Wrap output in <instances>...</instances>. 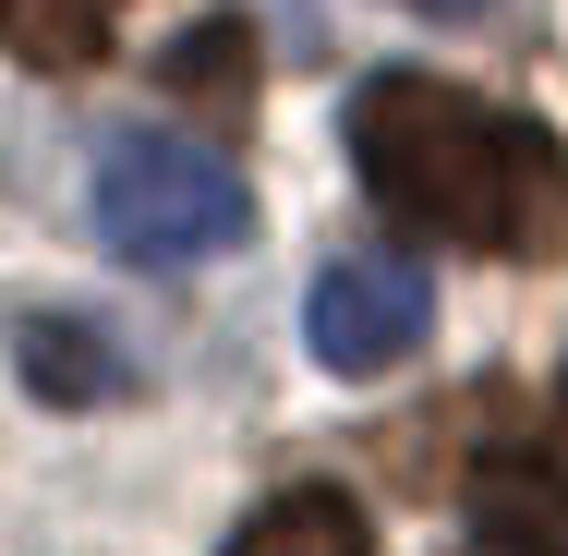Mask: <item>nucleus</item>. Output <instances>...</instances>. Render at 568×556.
I'll use <instances>...</instances> for the list:
<instances>
[{
	"instance_id": "nucleus-1",
	"label": "nucleus",
	"mask_w": 568,
	"mask_h": 556,
	"mask_svg": "<svg viewBox=\"0 0 568 556\" xmlns=\"http://www.w3.org/2000/svg\"><path fill=\"white\" fill-rule=\"evenodd\" d=\"M351 170L387 219L436 230L459 254H557L568 242V145L532 110H496L436 73H375L351 98Z\"/></svg>"
},
{
	"instance_id": "nucleus-2",
	"label": "nucleus",
	"mask_w": 568,
	"mask_h": 556,
	"mask_svg": "<svg viewBox=\"0 0 568 556\" xmlns=\"http://www.w3.org/2000/svg\"><path fill=\"white\" fill-rule=\"evenodd\" d=\"M85 206H98V242L133 254V266H194V254H230L242 242V170H230L206 133H158V121H121L98 133V170H85Z\"/></svg>"
},
{
	"instance_id": "nucleus-3",
	"label": "nucleus",
	"mask_w": 568,
	"mask_h": 556,
	"mask_svg": "<svg viewBox=\"0 0 568 556\" xmlns=\"http://www.w3.org/2000/svg\"><path fill=\"white\" fill-rule=\"evenodd\" d=\"M303 338H315L327 375H399L436 338V279L412 254H339L303 303Z\"/></svg>"
},
{
	"instance_id": "nucleus-4",
	"label": "nucleus",
	"mask_w": 568,
	"mask_h": 556,
	"mask_svg": "<svg viewBox=\"0 0 568 556\" xmlns=\"http://www.w3.org/2000/svg\"><path fill=\"white\" fill-rule=\"evenodd\" d=\"M471 545L568 556V436H496V459L471 472Z\"/></svg>"
},
{
	"instance_id": "nucleus-5",
	"label": "nucleus",
	"mask_w": 568,
	"mask_h": 556,
	"mask_svg": "<svg viewBox=\"0 0 568 556\" xmlns=\"http://www.w3.org/2000/svg\"><path fill=\"white\" fill-rule=\"evenodd\" d=\"M12 363H24V387H37V400H61V412H98V400L133 387L121 338L85 327V315H24V327H12Z\"/></svg>"
},
{
	"instance_id": "nucleus-6",
	"label": "nucleus",
	"mask_w": 568,
	"mask_h": 556,
	"mask_svg": "<svg viewBox=\"0 0 568 556\" xmlns=\"http://www.w3.org/2000/svg\"><path fill=\"white\" fill-rule=\"evenodd\" d=\"M230 556H375V533H363V508L339 484H291L230 533Z\"/></svg>"
},
{
	"instance_id": "nucleus-7",
	"label": "nucleus",
	"mask_w": 568,
	"mask_h": 556,
	"mask_svg": "<svg viewBox=\"0 0 568 556\" xmlns=\"http://www.w3.org/2000/svg\"><path fill=\"white\" fill-rule=\"evenodd\" d=\"M158 85H170L182 110H206V121H242V98H254V37H242V24L170 37V49H158Z\"/></svg>"
},
{
	"instance_id": "nucleus-8",
	"label": "nucleus",
	"mask_w": 568,
	"mask_h": 556,
	"mask_svg": "<svg viewBox=\"0 0 568 556\" xmlns=\"http://www.w3.org/2000/svg\"><path fill=\"white\" fill-rule=\"evenodd\" d=\"M0 24H12V49L37 73H73V61L110 49V0H0Z\"/></svg>"
},
{
	"instance_id": "nucleus-9",
	"label": "nucleus",
	"mask_w": 568,
	"mask_h": 556,
	"mask_svg": "<svg viewBox=\"0 0 568 556\" xmlns=\"http://www.w3.org/2000/svg\"><path fill=\"white\" fill-rule=\"evenodd\" d=\"M399 12H436V24H471V12H496V0H399Z\"/></svg>"
}]
</instances>
